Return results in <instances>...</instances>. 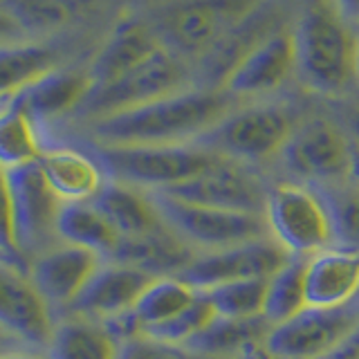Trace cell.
I'll use <instances>...</instances> for the list:
<instances>
[{"label":"cell","mask_w":359,"mask_h":359,"mask_svg":"<svg viewBox=\"0 0 359 359\" xmlns=\"http://www.w3.org/2000/svg\"><path fill=\"white\" fill-rule=\"evenodd\" d=\"M231 97L222 90H180L151 104L95 119V137L104 146L196 144L229 115Z\"/></svg>","instance_id":"1"},{"label":"cell","mask_w":359,"mask_h":359,"mask_svg":"<svg viewBox=\"0 0 359 359\" xmlns=\"http://www.w3.org/2000/svg\"><path fill=\"white\" fill-rule=\"evenodd\" d=\"M292 34L294 74L310 93L341 95L355 79L357 39L346 20L323 3H314L301 14Z\"/></svg>","instance_id":"2"},{"label":"cell","mask_w":359,"mask_h":359,"mask_svg":"<svg viewBox=\"0 0 359 359\" xmlns=\"http://www.w3.org/2000/svg\"><path fill=\"white\" fill-rule=\"evenodd\" d=\"M99 160L112 180L137 189L166 191L198 177L222 157L198 144L171 146H104Z\"/></svg>","instance_id":"3"},{"label":"cell","mask_w":359,"mask_h":359,"mask_svg":"<svg viewBox=\"0 0 359 359\" xmlns=\"http://www.w3.org/2000/svg\"><path fill=\"white\" fill-rule=\"evenodd\" d=\"M162 222L187 245L202 252H220L236 245L269 238L265 216L191 205L166 194H151Z\"/></svg>","instance_id":"4"},{"label":"cell","mask_w":359,"mask_h":359,"mask_svg":"<svg viewBox=\"0 0 359 359\" xmlns=\"http://www.w3.org/2000/svg\"><path fill=\"white\" fill-rule=\"evenodd\" d=\"M265 220L269 236L290 256H312L332 247V222L314 187L276 184L269 189Z\"/></svg>","instance_id":"5"},{"label":"cell","mask_w":359,"mask_h":359,"mask_svg":"<svg viewBox=\"0 0 359 359\" xmlns=\"http://www.w3.org/2000/svg\"><path fill=\"white\" fill-rule=\"evenodd\" d=\"M294 128L285 108L250 106L229 112L196 144L233 162H261L280 155Z\"/></svg>","instance_id":"6"},{"label":"cell","mask_w":359,"mask_h":359,"mask_svg":"<svg viewBox=\"0 0 359 359\" xmlns=\"http://www.w3.org/2000/svg\"><path fill=\"white\" fill-rule=\"evenodd\" d=\"M254 11L258 0H189L168 11L162 29L180 54L211 56Z\"/></svg>","instance_id":"7"},{"label":"cell","mask_w":359,"mask_h":359,"mask_svg":"<svg viewBox=\"0 0 359 359\" xmlns=\"http://www.w3.org/2000/svg\"><path fill=\"white\" fill-rule=\"evenodd\" d=\"M187 90V67L164 45L151 59L106 86H95L83 101L90 117L101 119Z\"/></svg>","instance_id":"8"},{"label":"cell","mask_w":359,"mask_h":359,"mask_svg":"<svg viewBox=\"0 0 359 359\" xmlns=\"http://www.w3.org/2000/svg\"><path fill=\"white\" fill-rule=\"evenodd\" d=\"M285 168L312 187L348 182L353 142L328 119H308L292 130L280 151Z\"/></svg>","instance_id":"9"},{"label":"cell","mask_w":359,"mask_h":359,"mask_svg":"<svg viewBox=\"0 0 359 359\" xmlns=\"http://www.w3.org/2000/svg\"><path fill=\"white\" fill-rule=\"evenodd\" d=\"M359 328V299L337 308L308 306L269 330L265 348L274 359H321Z\"/></svg>","instance_id":"10"},{"label":"cell","mask_w":359,"mask_h":359,"mask_svg":"<svg viewBox=\"0 0 359 359\" xmlns=\"http://www.w3.org/2000/svg\"><path fill=\"white\" fill-rule=\"evenodd\" d=\"M155 194H166L191 202V205L265 216L269 189H265L261 180L245 166L222 157L218 164H213L209 171L200 173L198 177L166 191H155Z\"/></svg>","instance_id":"11"},{"label":"cell","mask_w":359,"mask_h":359,"mask_svg":"<svg viewBox=\"0 0 359 359\" xmlns=\"http://www.w3.org/2000/svg\"><path fill=\"white\" fill-rule=\"evenodd\" d=\"M290 254L272 236L245 245H236L220 252L198 254L180 278L196 290H209L231 280L245 278H269L290 261Z\"/></svg>","instance_id":"12"},{"label":"cell","mask_w":359,"mask_h":359,"mask_svg":"<svg viewBox=\"0 0 359 359\" xmlns=\"http://www.w3.org/2000/svg\"><path fill=\"white\" fill-rule=\"evenodd\" d=\"M9 187L14 200V229L22 256L39 252L56 233V220L63 202L43 175L39 162L9 168Z\"/></svg>","instance_id":"13"},{"label":"cell","mask_w":359,"mask_h":359,"mask_svg":"<svg viewBox=\"0 0 359 359\" xmlns=\"http://www.w3.org/2000/svg\"><path fill=\"white\" fill-rule=\"evenodd\" d=\"M294 74V48L290 32H272L254 43L222 79L218 90L229 97L274 93Z\"/></svg>","instance_id":"14"},{"label":"cell","mask_w":359,"mask_h":359,"mask_svg":"<svg viewBox=\"0 0 359 359\" xmlns=\"http://www.w3.org/2000/svg\"><path fill=\"white\" fill-rule=\"evenodd\" d=\"M0 330L29 344H50L54 334L50 303L27 272L5 261H0Z\"/></svg>","instance_id":"15"},{"label":"cell","mask_w":359,"mask_h":359,"mask_svg":"<svg viewBox=\"0 0 359 359\" xmlns=\"http://www.w3.org/2000/svg\"><path fill=\"white\" fill-rule=\"evenodd\" d=\"M153 278L157 276L128 265H101L70 308L83 319H119L133 310Z\"/></svg>","instance_id":"16"},{"label":"cell","mask_w":359,"mask_h":359,"mask_svg":"<svg viewBox=\"0 0 359 359\" xmlns=\"http://www.w3.org/2000/svg\"><path fill=\"white\" fill-rule=\"evenodd\" d=\"M99 258L101 256L95 252L65 243L43 252L32 265L29 276L48 303L70 306L101 267Z\"/></svg>","instance_id":"17"},{"label":"cell","mask_w":359,"mask_h":359,"mask_svg":"<svg viewBox=\"0 0 359 359\" xmlns=\"http://www.w3.org/2000/svg\"><path fill=\"white\" fill-rule=\"evenodd\" d=\"M196 256L194 247L164 224L151 233L119 238L110 258L119 265L142 269L151 276H180L196 261Z\"/></svg>","instance_id":"18"},{"label":"cell","mask_w":359,"mask_h":359,"mask_svg":"<svg viewBox=\"0 0 359 359\" xmlns=\"http://www.w3.org/2000/svg\"><path fill=\"white\" fill-rule=\"evenodd\" d=\"M306 292L312 308H337L359 299V252L328 247L312 254L308 258Z\"/></svg>","instance_id":"19"},{"label":"cell","mask_w":359,"mask_h":359,"mask_svg":"<svg viewBox=\"0 0 359 359\" xmlns=\"http://www.w3.org/2000/svg\"><path fill=\"white\" fill-rule=\"evenodd\" d=\"M160 48L162 43L153 36V32L144 22L135 18L121 20L97 52L90 65V76L95 86H106L151 59Z\"/></svg>","instance_id":"20"},{"label":"cell","mask_w":359,"mask_h":359,"mask_svg":"<svg viewBox=\"0 0 359 359\" xmlns=\"http://www.w3.org/2000/svg\"><path fill=\"white\" fill-rule=\"evenodd\" d=\"M93 88L95 81L90 72H67L54 67L18 93L14 101L34 121H43L81 108Z\"/></svg>","instance_id":"21"},{"label":"cell","mask_w":359,"mask_h":359,"mask_svg":"<svg viewBox=\"0 0 359 359\" xmlns=\"http://www.w3.org/2000/svg\"><path fill=\"white\" fill-rule=\"evenodd\" d=\"M198 290L191 287L187 280L180 276H157L153 278L142 297L133 306L128 314H123L119 319L108 321L110 325H123L128 328V337H137L144 330L155 328L168 319H173L177 312H182L196 301ZM106 323V325H108Z\"/></svg>","instance_id":"22"},{"label":"cell","mask_w":359,"mask_h":359,"mask_svg":"<svg viewBox=\"0 0 359 359\" xmlns=\"http://www.w3.org/2000/svg\"><path fill=\"white\" fill-rule=\"evenodd\" d=\"M39 164L61 202H93L106 184L104 173L93 157L67 146L43 151Z\"/></svg>","instance_id":"23"},{"label":"cell","mask_w":359,"mask_h":359,"mask_svg":"<svg viewBox=\"0 0 359 359\" xmlns=\"http://www.w3.org/2000/svg\"><path fill=\"white\" fill-rule=\"evenodd\" d=\"M95 207L104 213L108 222L117 229L121 238L144 236L164 227L160 211H157L153 196H146L142 189L110 180L95 196Z\"/></svg>","instance_id":"24"},{"label":"cell","mask_w":359,"mask_h":359,"mask_svg":"<svg viewBox=\"0 0 359 359\" xmlns=\"http://www.w3.org/2000/svg\"><path fill=\"white\" fill-rule=\"evenodd\" d=\"M272 325L265 317L252 319H227L218 317L207 330H202L189 344V351L211 359H241L252 348L265 344Z\"/></svg>","instance_id":"25"},{"label":"cell","mask_w":359,"mask_h":359,"mask_svg":"<svg viewBox=\"0 0 359 359\" xmlns=\"http://www.w3.org/2000/svg\"><path fill=\"white\" fill-rule=\"evenodd\" d=\"M56 236L99 256H112L121 236L95 202H63L56 220Z\"/></svg>","instance_id":"26"},{"label":"cell","mask_w":359,"mask_h":359,"mask_svg":"<svg viewBox=\"0 0 359 359\" xmlns=\"http://www.w3.org/2000/svg\"><path fill=\"white\" fill-rule=\"evenodd\" d=\"M119 348V337L108 325L79 317L54 328L50 359H117Z\"/></svg>","instance_id":"27"},{"label":"cell","mask_w":359,"mask_h":359,"mask_svg":"<svg viewBox=\"0 0 359 359\" xmlns=\"http://www.w3.org/2000/svg\"><path fill=\"white\" fill-rule=\"evenodd\" d=\"M306 272L308 256H292L276 274L269 276L263 317L272 328L290 321L301 310L308 308Z\"/></svg>","instance_id":"28"},{"label":"cell","mask_w":359,"mask_h":359,"mask_svg":"<svg viewBox=\"0 0 359 359\" xmlns=\"http://www.w3.org/2000/svg\"><path fill=\"white\" fill-rule=\"evenodd\" d=\"M56 54L41 43H18L0 48V97L18 95L36 79L54 70Z\"/></svg>","instance_id":"29"},{"label":"cell","mask_w":359,"mask_h":359,"mask_svg":"<svg viewBox=\"0 0 359 359\" xmlns=\"http://www.w3.org/2000/svg\"><path fill=\"white\" fill-rule=\"evenodd\" d=\"M43 155L36 121L16 101L0 110V164L7 171L16 166L39 162Z\"/></svg>","instance_id":"30"},{"label":"cell","mask_w":359,"mask_h":359,"mask_svg":"<svg viewBox=\"0 0 359 359\" xmlns=\"http://www.w3.org/2000/svg\"><path fill=\"white\" fill-rule=\"evenodd\" d=\"M321 194L332 222V247L359 252V187L351 182L314 187Z\"/></svg>","instance_id":"31"},{"label":"cell","mask_w":359,"mask_h":359,"mask_svg":"<svg viewBox=\"0 0 359 359\" xmlns=\"http://www.w3.org/2000/svg\"><path fill=\"white\" fill-rule=\"evenodd\" d=\"M269 278H245L231 280L216 287L202 290V294L209 299L218 317L227 319H252L263 317L265 297H267Z\"/></svg>","instance_id":"32"},{"label":"cell","mask_w":359,"mask_h":359,"mask_svg":"<svg viewBox=\"0 0 359 359\" xmlns=\"http://www.w3.org/2000/svg\"><path fill=\"white\" fill-rule=\"evenodd\" d=\"M216 319H218V312L213 310L209 299L198 290V297L189 308L177 312L173 319L155 325V328L144 330L142 334L151 337V339H157V341H164V344L184 346L194 339V337H198L202 330H207Z\"/></svg>","instance_id":"33"},{"label":"cell","mask_w":359,"mask_h":359,"mask_svg":"<svg viewBox=\"0 0 359 359\" xmlns=\"http://www.w3.org/2000/svg\"><path fill=\"white\" fill-rule=\"evenodd\" d=\"M0 254L3 258L22 272H27L25 256L20 254L14 229V200H11L9 171L0 164Z\"/></svg>","instance_id":"34"},{"label":"cell","mask_w":359,"mask_h":359,"mask_svg":"<svg viewBox=\"0 0 359 359\" xmlns=\"http://www.w3.org/2000/svg\"><path fill=\"white\" fill-rule=\"evenodd\" d=\"M9 14L20 25L54 27L70 18V7L63 0H9Z\"/></svg>","instance_id":"35"},{"label":"cell","mask_w":359,"mask_h":359,"mask_svg":"<svg viewBox=\"0 0 359 359\" xmlns=\"http://www.w3.org/2000/svg\"><path fill=\"white\" fill-rule=\"evenodd\" d=\"M117 359H211V357L198 355L194 351H189L187 346L164 344L151 339V337L137 334L121 341Z\"/></svg>","instance_id":"36"},{"label":"cell","mask_w":359,"mask_h":359,"mask_svg":"<svg viewBox=\"0 0 359 359\" xmlns=\"http://www.w3.org/2000/svg\"><path fill=\"white\" fill-rule=\"evenodd\" d=\"M321 359H359V328Z\"/></svg>","instance_id":"37"},{"label":"cell","mask_w":359,"mask_h":359,"mask_svg":"<svg viewBox=\"0 0 359 359\" xmlns=\"http://www.w3.org/2000/svg\"><path fill=\"white\" fill-rule=\"evenodd\" d=\"M332 9L348 22H359V0H332Z\"/></svg>","instance_id":"38"},{"label":"cell","mask_w":359,"mask_h":359,"mask_svg":"<svg viewBox=\"0 0 359 359\" xmlns=\"http://www.w3.org/2000/svg\"><path fill=\"white\" fill-rule=\"evenodd\" d=\"M16 29H18L16 18L11 16L7 9L0 7V34H14Z\"/></svg>","instance_id":"39"},{"label":"cell","mask_w":359,"mask_h":359,"mask_svg":"<svg viewBox=\"0 0 359 359\" xmlns=\"http://www.w3.org/2000/svg\"><path fill=\"white\" fill-rule=\"evenodd\" d=\"M348 182L359 187V144L353 142V157H351V173H348Z\"/></svg>","instance_id":"40"},{"label":"cell","mask_w":359,"mask_h":359,"mask_svg":"<svg viewBox=\"0 0 359 359\" xmlns=\"http://www.w3.org/2000/svg\"><path fill=\"white\" fill-rule=\"evenodd\" d=\"M351 133H353L355 142L359 144V110L353 112V117H351Z\"/></svg>","instance_id":"41"},{"label":"cell","mask_w":359,"mask_h":359,"mask_svg":"<svg viewBox=\"0 0 359 359\" xmlns=\"http://www.w3.org/2000/svg\"><path fill=\"white\" fill-rule=\"evenodd\" d=\"M0 359H43L36 355H25V353H11V355H0Z\"/></svg>","instance_id":"42"},{"label":"cell","mask_w":359,"mask_h":359,"mask_svg":"<svg viewBox=\"0 0 359 359\" xmlns=\"http://www.w3.org/2000/svg\"><path fill=\"white\" fill-rule=\"evenodd\" d=\"M355 79L359 81V43H357V59H355Z\"/></svg>","instance_id":"43"},{"label":"cell","mask_w":359,"mask_h":359,"mask_svg":"<svg viewBox=\"0 0 359 359\" xmlns=\"http://www.w3.org/2000/svg\"><path fill=\"white\" fill-rule=\"evenodd\" d=\"M0 3H5V5H9V0H0Z\"/></svg>","instance_id":"44"},{"label":"cell","mask_w":359,"mask_h":359,"mask_svg":"<svg viewBox=\"0 0 359 359\" xmlns=\"http://www.w3.org/2000/svg\"><path fill=\"white\" fill-rule=\"evenodd\" d=\"M0 261H5V258H3V254H0ZM7 263V261H5Z\"/></svg>","instance_id":"45"},{"label":"cell","mask_w":359,"mask_h":359,"mask_svg":"<svg viewBox=\"0 0 359 359\" xmlns=\"http://www.w3.org/2000/svg\"><path fill=\"white\" fill-rule=\"evenodd\" d=\"M0 337H3V330H0Z\"/></svg>","instance_id":"46"}]
</instances>
